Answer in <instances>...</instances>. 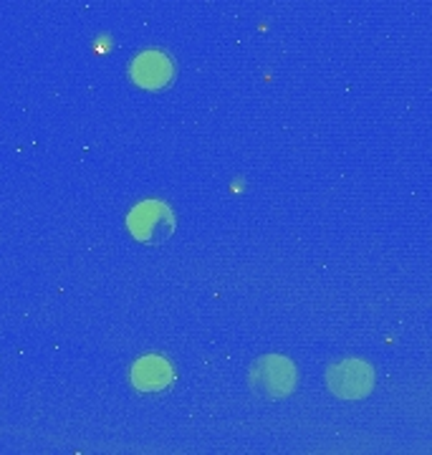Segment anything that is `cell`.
I'll use <instances>...</instances> for the list:
<instances>
[{
  "label": "cell",
  "instance_id": "6da1fadb",
  "mask_svg": "<svg viewBox=\"0 0 432 455\" xmlns=\"http://www.w3.org/2000/svg\"><path fill=\"white\" fill-rule=\"evenodd\" d=\"M129 230L142 243L160 245L172 235L175 218H172V212L164 203L147 200V203H140L134 211L129 212Z\"/></svg>",
  "mask_w": 432,
  "mask_h": 455
},
{
  "label": "cell",
  "instance_id": "7a4b0ae2",
  "mask_svg": "<svg viewBox=\"0 0 432 455\" xmlns=\"http://www.w3.org/2000/svg\"><path fill=\"white\" fill-rule=\"evenodd\" d=\"M329 387L339 397H362L372 390V370L364 362H339L329 370Z\"/></svg>",
  "mask_w": 432,
  "mask_h": 455
},
{
  "label": "cell",
  "instance_id": "3957f363",
  "mask_svg": "<svg viewBox=\"0 0 432 455\" xmlns=\"http://www.w3.org/2000/svg\"><path fill=\"white\" fill-rule=\"evenodd\" d=\"M132 79L142 89H162L172 82V61L162 51H144L132 61Z\"/></svg>",
  "mask_w": 432,
  "mask_h": 455
},
{
  "label": "cell",
  "instance_id": "277c9868",
  "mask_svg": "<svg viewBox=\"0 0 432 455\" xmlns=\"http://www.w3.org/2000/svg\"><path fill=\"white\" fill-rule=\"evenodd\" d=\"M258 387H263L266 395L271 397H284L293 387V367L291 362L281 357H266L258 362L256 377H253Z\"/></svg>",
  "mask_w": 432,
  "mask_h": 455
},
{
  "label": "cell",
  "instance_id": "5b68a950",
  "mask_svg": "<svg viewBox=\"0 0 432 455\" xmlns=\"http://www.w3.org/2000/svg\"><path fill=\"white\" fill-rule=\"evenodd\" d=\"M132 379H134L137 390L157 392L170 385V379H172V370H170V364H167L164 359L144 357L134 364V370H132Z\"/></svg>",
  "mask_w": 432,
  "mask_h": 455
}]
</instances>
